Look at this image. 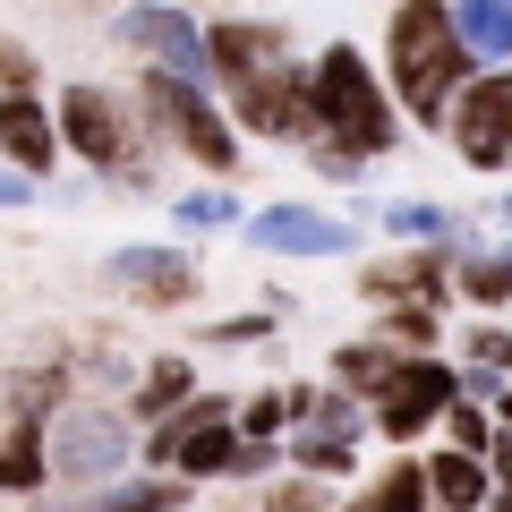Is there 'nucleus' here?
I'll list each match as a JSON object with an SVG mask.
<instances>
[{
	"instance_id": "1",
	"label": "nucleus",
	"mask_w": 512,
	"mask_h": 512,
	"mask_svg": "<svg viewBox=\"0 0 512 512\" xmlns=\"http://www.w3.org/2000/svg\"><path fill=\"white\" fill-rule=\"evenodd\" d=\"M461 69H470V52L453 43V9H436V0L393 9V94H402V111H419V128L453 120Z\"/></svg>"
},
{
	"instance_id": "2",
	"label": "nucleus",
	"mask_w": 512,
	"mask_h": 512,
	"mask_svg": "<svg viewBox=\"0 0 512 512\" xmlns=\"http://www.w3.org/2000/svg\"><path fill=\"white\" fill-rule=\"evenodd\" d=\"M308 120H325L333 146H350V154H384L393 146V103H384V86L367 77V60L350 52V43H333V52L308 69Z\"/></svg>"
},
{
	"instance_id": "3",
	"label": "nucleus",
	"mask_w": 512,
	"mask_h": 512,
	"mask_svg": "<svg viewBox=\"0 0 512 512\" xmlns=\"http://www.w3.org/2000/svg\"><path fill=\"white\" fill-rule=\"evenodd\" d=\"M120 461H128V419L103 402H69L43 427V470H60L69 487H103V478H120Z\"/></svg>"
},
{
	"instance_id": "4",
	"label": "nucleus",
	"mask_w": 512,
	"mask_h": 512,
	"mask_svg": "<svg viewBox=\"0 0 512 512\" xmlns=\"http://www.w3.org/2000/svg\"><path fill=\"white\" fill-rule=\"evenodd\" d=\"M60 137H69L86 163H103V171H146L137 111H120L103 86H69V103H60Z\"/></svg>"
},
{
	"instance_id": "5",
	"label": "nucleus",
	"mask_w": 512,
	"mask_h": 512,
	"mask_svg": "<svg viewBox=\"0 0 512 512\" xmlns=\"http://www.w3.org/2000/svg\"><path fill=\"white\" fill-rule=\"evenodd\" d=\"M146 128H163V137H180V146L197 154L205 171H231V154H239V146H231V128H222V111L205 103L197 86H180V77H163V69L146 77Z\"/></svg>"
},
{
	"instance_id": "6",
	"label": "nucleus",
	"mask_w": 512,
	"mask_h": 512,
	"mask_svg": "<svg viewBox=\"0 0 512 512\" xmlns=\"http://www.w3.org/2000/svg\"><path fill=\"white\" fill-rule=\"evenodd\" d=\"M231 453H239V436H231V419H222V402L180 410V419L154 427V444H146V461L180 470V487H188V478H205V470H231Z\"/></svg>"
},
{
	"instance_id": "7",
	"label": "nucleus",
	"mask_w": 512,
	"mask_h": 512,
	"mask_svg": "<svg viewBox=\"0 0 512 512\" xmlns=\"http://www.w3.org/2000/svg\"><path fill=\"white\" fill-rule=\"evenodd\" d=\"M453 146L470 154L478 171L512 163V69H495V77H478V86H461V103H453Z\"/></svg>"
},
{
	"instance_id": "8",
	"label": "nucleus",
	"mask_w": 512,
	"mask_h": 512,
	"mask_svg": "<svg viewBox=\"0 0 512 512\" xmlns=\"http://www.w3.org/2000/svg\"><path fill=\"white\" fill-rule=\"evenodd\" d=\"M453 384H461L453 367H436V359H402V376L384 384V436H393V444H410L419 427H436L444 410L461 402Z\"/></svg>"
},
{
	"instance_id": "9",
	"label": "nucleus",
	"mask_w": 512,
	"mask_h": 512,
	"mask_svg": "<svg viewBox=\"0 0 512 512\" xmlns=\"http://www.w3.org/2000/svg\"><path fill=\"white\" fill-rule=\"evenodd\" d=\"M231 103H239V120L256 128V137H308V86L291 77V60L282 69H256V77H239L231 86Z\"/></svg>"
},
{
	"instance_id": "10",
	"label": "nucleus",
	"mask_w": 512,
	"mask_h": 512,
	"mask_svg": "<svg viewBox=\"0 0 512 512\" xmlns=\"http://www.w3.org/2000/svg\"><path fill=\"white\" fill-rule=\"evenodd\" d=\"M248 239H256V248H282V256H342V248H359L350 222L342 214H316V205H265V214L248 222Z\"/></svg>"
},
{
	"instance_id": "11",
	"label": "nucleus",
	"mask_w": 512,
	"mask_h": 512,
	"mask_svg": "<svg viewBox=\"0 0 512 512\" xmlns=\"http://www.w3.org/2000/svg\"><path fill=\"white\" fill-rule=\"evenodd\" d=\"M128 43H146L154 60H163V77H197L205 69V35H197V18H180V9H128Z\"/></svg>"
},
{
	"instance_id": "12",
	"label": "nucleus",
	"mask_w": 512,
	"mask_h": 512,
	"mask_svg": "<svg viewBox=\"0 0 512 512\" xmlns=\"http://www.w3.org/2000/svg\"><path fill=\"white\" fill-rule=\"evenodd\" d=\"M111 282H128V291H146L154 308H180L188 291H197V265L171 248H120L111 256Z\"/></svg>"
},
{
	"instance_id": "13",
	"label": "nucleus",
	"mask_w": 512,
	"mask_h": 512,
	"mask_svg": "<svg viewBox=\"0 0 512 512\" xmlns=\"http://www.w3.org/2000/svg\"><path fill=\"white\" fill-rule=\"evenodd\" d=\"M205 69L214 77H256V69H282V26H214V35H205Z\"/></svg>"
},
{
	"instance_id": "14",
	"label": "nucleus",
	"mask_w": 512,
	"mask_h": 512,
	"mask_svg": "<svg viewBox=\"0 0 512 512\" xmlns=\"http://www.w3.org/2000/svg\"><path fill=\"white\" fill-rule=\"evenodd\" d=\"M0 146H9V163L18 171H52V120H43V103L35 94H9V103H0Z\"/></svg>"
},
{
	"instance_id": "15",
	"label": "nucleus",
	"mask_w": 512,
	"mask_h": 512,
	"mask_svg": "<svg viewBox=\"0 0 512 512\" xmlns=\"http://www.w3.org/2000/svg\"><path fill=\"white\" fill-rule=\"evenodd\" d=\"M427 504H444V512H478V504H487V461H470V453H436V461H427Z\"/></svg>"
},
{
	"instance_id": "16",
	"label": "nucleus",
	"mask_w": 512,
	"mask_h": 512,
	"mask_svg": "<svg viewBox=\"0 0 512 512\" xmlns=\"http://www.w3.org/2000/svg\"><path fill=\"white\" fill-rule=\"evenodd\" d=\"M453 43L470 60H504L512 52V0H470V9H453Z\"/></svg>"
},
{
	"instance_id": "17",
	"label": "nucleus",
	"mask_w": 512,
	"mask_h": 512,
	"mask_svg": "<svg viewBox=\"0 0 512 512\" xmlns=\"http://www.w3.org/2000/svg\"><path fill=\"white\" fill-rule=\"evenodd\" d=\"M0 487L9 495L43 487V427L35 419H9V436H0Z\"/></svg>"
},
{
	"instance_id": "18",
	"label": "nucleus",
	"mask_w": 512,
	"mask_h": 512,
	"mask_svg": "<svg viewBox=\"0 0 512 512\" xmlns=\"http://www.w3.org/2000/svg\"><path fill=\"white\" fill-rule=\"evenodd\" d=\"M436 274H444V256H393V265H376V274H367V291H376V299L419 291V308H427V299H436Z\"/></svg>"
},
{
	"instance_id": "19",
	"label": "nucleus",
	"mask_w": 512,
	"mask_h": 512,
	"mask_svg": "<svg viewBox=\"0 0 512 512\" xmlns=\"http://www.w3.org/2000/svg\"><path fill=\"white\" fill-rule=\"evenodd\" d=\"M359 512H427V470L419 461H402V470H384L376 487H367Z\"/></svg>"
},
{
	"instance_id": "20",
	"label": "nucleus",
	"mask_w": 512,
	"mask_h": 512,
	"mask_svg": "<svg viewBox=\"0 0 512 512\" xmlns=\"http://www.w3.org/2000/svg\"><path fill=\"white\" fill-rule=\"evenodd\" d=\"M180 402H188V359H154L146 384H137V410H146V419H171Z\"/></svg>"
},
{
	"instance_id": "21",
	"label": "nucleus",
	"mask_w": 512,
	"mask_h": 512,
	"mask_svg": "<svg viewBox=\"0 0 512 512\" xmlns=\"http://www.w3.org/2000/svg\"><path fill=\"white\" fill-rule=\"evenodd\" d=\"M333 367H342V384H350V393H384V384L402 376V359H393L384 342H359V350H342Z\"/></svg>"
},
{
	"instance_id": "22",
	"label": "nucleus",
	"mask_w": 512,
	"mask_h": 512,
	"mask_svg": "<svg viewBox=\"0 0 512 512\" xmlns=\"http://www.w3.org/2000/svg\"><path fill=\"white\" fill-rule=\"evenodd\" d=\"M180 495H188L180 478H128V487H111V495H103L94 512H171Z\"/></svg>"
},
{
	"instance_id": "23",
	"label": "nucleus",
	"mask_w": 512,
	"mask_h": 512,
	"mask_svg": "<svg viewBox=\"0 0 512 512\" xmlns=\"http://www.w3.org/2000/svg\"><path fill=\"white\" fill-rule=\"evenodd\" d=\"M461 291H470L478 308L512 299V256H470V265H461Z\"/></svg>"
},
{
	"instance_id": "24",
	"label": "nucleus",
	"mask_w": 512,
	"mask_h": 512,
	"mask_svg": "<svg viewBox=\"0 0 512 512\" xmlns=\"http://www.w3.org/2000/svg\"><path fill=\"white\" fill-rule=\"evenodd\" d=\"M308 436H342V444H359V402L350 393H308Z\"/></svg>"
},
{
	"instance_id": "25",
	"label": "nucleus",
	"mask_w": 512,
	"mask_h": 512,
	"mask_svg": "<svg viewBox=\"0 0 512 512\" xmlns=\"http://www.w3.org/2000/svg\"><path fill=\"white\" fill-rule=\"evenodd\" d=\"M282 419H291V393H256V402L239 410V427H248L239 444H274V427H282Z\"/></svg>"
},
{
	"instance_id": "26",
	"label": "nucleus",
	"mask_w": 512,
	"mask_h": 512,
	"mask_svg": "<svg viewBox=\"0 0 512 512\" xmlns=\"http://www.w3.org/2000/svg\"><path fill=\"white\" fill-rule=\"evenodd\" d=\"M299 461H308L316 478H333V470H350V461H359V444H342V436H299Z\"/></svg>"
},
{
	"instance_id": "27",
	"label": "nucleus",
	"mask_w": 512,
	"mask_h": 512,
	"mask_svg": "<svg viewBox=\"0 0 512 512\" xmlns=\"http://www.w3.org/2000/svg\"><path fill=\"white\" fill-rule=\"evenodd\" d=\"M384 222H393L402 239H444V231H453V222H444L436 205H384Z\"/></svg>"
},
{
	"instance_id": "28",
	"label": "nucleus",
	"mask_w": 512,
	"mask_h": 512,
	"mask_svg": "<svg viewBox=\"0 0 512 512\" xmlns=\"http://www.w3.org/2000/svg\"><path fill=\"white\" fill-rule=\"evenodd\" d=\"M384 333H393V342H419V350H427V342H436V316H427L419 299H402V308L384 316Z\"/></svg>"
},
{
	"instance_id": "29",
	"label": "nucleus",
	"mask_w": 512,
	"mask_h": 512,
	"mask_svg": "<svg viewBox=\"0 0 512 512\" xmlns=\"http://www.w3.org/2000/svg\"><path fill=\"white\" fill-rule=\"evenodd\" d=\"M444 419H453V444H461V453H487V410H478V402H453V410H444Z\"/></svg>"
},
{
	"instance_id": "30",
	"label": "nucleus",
	"mask_w": 512,
	"mask_h": 512,
	"mask_svg": "<svg viewBox=\"0 0 512 512\" xmlns=\"http://www.w3.org/2000/svg\"><path fill=\"white\" fill-rule=\"evenodd\" d=\"M180 222H188V231H222V222H231V197H222V188H205V197L180 205Z\"/></svg>"
},
{
	"instance_id": "31",
	"label": "nucleus",
	"mask_w": 512,
	"mask_h": 512,
	"mask_svg": "<svg viewBox=\"0 0 512 512\" xmlns=\"http://www.w3.org/2000/svg\"><path fill=\"white\" fill-rule=\"evenodd\" d=\"M26 77H35V60H26L18 43H0V86H9V94H26Z\"/></svg>"
},
{
	"instance_id": "32",
	"label": "nucleus",
	"mask_w": 512,
	"mask_h": 512,
	"mask_svg": "<svg viewBox=\"0 0 512 512\" xmlns=\"http://www.w3.org/2000/svg\"><path fill=\"white\" fill-rule=\"evenodd\" d=\"M495 367H512V333H478V376H495Z\"/></svg>"
},
{
	"instance_id": "33",
	"label": "nucleus",
	"mask_w": 512,
	"mask_h": 512,
	"mask_svg": "<svg viewBox=\"0 0 512 512\" xmlns=\"http://www.w3.org/2000/svg\"><path fill=\"white\" fill-rule=\"evenodd\" d=\"M316 163H325V180H350V171H359V154H350V146H333V137H325V146H316Z\"/></svg>"
},
{
	"instance_id": "34",
	"label": "nucleus",
	"mask_w": 512,
	"mask_h": 512,
	"mask_svg": "<svg viewBox=\"0 0 512 512\" xmlns=\"http://www.w3.org/2000/svg\"><path fill=\"white\" fill-rule=\"evenodd\" d=\"M265 461H274V444H239V453H231V478H256Z\"/></svg>"
},
{
	"instance_id": "35",
	"label": "nucleus",
	"mask_w": 512,
	"mask_h": 512,
	"mask_svg": "<svg viewBox=\"0 0 512 512\" xmlns=\"http://www.w3.org/2000/svg\"><path fill=\"white\" fill-rule=\"evenodd\" d=\"M265 333V316H231V325H214V342H256Z\"/></svg>"
},
{
	"instance_id": "36",
	"label": "nucleus",
	"mask_w": 512,
	"mask_h": 512,
	"mask_svg": "<svg viewBox=\"0 0 512 512\" xmlns=\"http://www.w3.org/2000/svg\"><path fill=\"white\" fill-rule=\"evenodd\" d=\"M26 197V180H0V205H18Z\"/></svg>"
},
{
	"instance_id": "37",
	"label": "nucleus",
	"mask_w": 512,
	"mask_h": 512,
	"mask_svg": "<svg viewBox=\"0 0 512 512\" xmlns=\"http://www.w3.org/2000/svg\"><path fill=\"white\" fill-rule=\"evenodd\" d=\"M504 436H512V393H504Z\"/></svg>"
},
{
	"instance_id": "38",
	"label": "nucleus",
	"mask_w": 512,
	"mask_h": 512,
	"mask_svg": "<svg viewBox=\"0 0 512 512\" xmlns=\"http://www.w3.org/2000/svg\"><path fill=\"white\" fill-rule=\"evenodd\" d=\"M52 512H94V504H52Z\"/></svg>"
},
{
	"instance_id": "39",
	"label": "nucleus",
	"mask_w": 512,
	"mask_h": 512,
	"mask_svg": "<svg viewBox=\"0 0 512 512\" xmlns=\"http://www.w3.org/2000/svg\"><path fill=\"white\" fill-rule=\"evenodd\" d=\"M504 214H512V197H504Z\"/></svg>"
},
{
	"instance_id": "40",
	"label": "nucleus",
	"mask_w": 512,
	"mask_h": 512,
	"mask_svg": "<svg viewBox=\"0 0 512 512\" xmlns=\"http://www.w3.org/2000/svg\"><path fill=\"white\" fill-rule=\"evenodd\" d=\"M350 512H359V504H350Z\"/></svg>"
}]
</instances>
